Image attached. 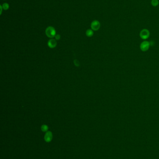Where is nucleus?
<instances>
[{
    "label": "nucleus",
    "instance_id": "nucleus-4",
    "mask_svg": "<svg viewBox=\"0 0 159 159\" xmlns=\"http://www.w3.org/2000/svg\"><path fill=\"white\" fill-rule=\"evenodd\" d=\"M91 26L93 30L97 31L100 27V23L97 20H95L92 22Z\"/></svg>",
    "mask_w": 159,
    "mask_h": 159
},
{
    "label": "nucleus",
    "instance_id": "nucleus-1",
    "mask_svg": "<svg viewBox=\"0 0 159 159\" xmlns=\"http://www.w3.org/2000/svg\"><path fill=\"white\" fill-rule=\"evenodd\" d=\"M45 34L49 38H53L56 35V31L52 26H48L45 30Z\"/></svg>",
    "mask_w": 159,
    "mask_h": 159
},
{
    "label": "nucleus",
    "instance_id": "nucleus-3",
    "mask_svg": "<svg viewBox=\"0 0 159 159\" xmlns=\"http://www.w3.org/2000/svg\"><path fill=\"white\" fill-rule=\"evenodd\" d=\"M150 43L146 40L142 41L140 45V49L143 52L147 51L150 48Z\"/></svg>",
    "mask_w": 159,
    "mask_h": 159
},
{
    "label": "nucleus",
    "instance_id": "nucleus-7",
    "mask_svg": "<svg viewBox=\"0 0 159 159\" xmlns=\"http://www.w3.org/2000/svg\"><path fill=\"white\" fill-rule=\"evenodd\" d=\"M41 129L43 132H47L48 131L49 127L47 125L44 124V125H42V126L41 127Z\"/></svg>",
    "mask_w": 159,
    "mask_h": 159
},
{
    "label": "nucleus",
    "instance_id": "nucleus-11",
    "mask_svg": "<svg viewBox=\"0 0 159 159\" xmlns=\"http://www.w3.org/2000/svg\"><path fill=\"white\" fill-rule=\"evenodd\" d=\"M74 64H75L76 66H80V63H79V62L78 60H74Z\"/></svg>",
    "mask_w": 159,
    "mask_h": 159
},
{
    "label": "nucleus",
    "instance_id": "nucleus-12",
    "mask_svg": "<svg viewBox=\"0 0 159 159\" xmlns=\"http://www.w3.org/2000/svg\"><path fill=\"white\" fill-rule=\"evenodd\" d=\"M60 35H57L55 36V38H56V40H59L60 39Z\"/></svg>",
    "mask_w": 159,
    "mask_h": 159
},
{
    "label": "nucleus",
    "instance_id": "nucleus-5",
    "mask_svg": "<svg viewBox=\"0 0 159 159\" xmlns=\"http://www.w3.org/2000/svg\"><path fill=\"white\" fill-rule=\"evenodd\" d=\"M53 139L52 132L50 131H48L46 132L44 136V140L46 142H50Z\"/></svg>",
    "mask_w": 159,
    "mask_h": 159
},
{
    "label": "nucleus",
    "instance_id": "nucleus-6",
    "mask_svg": "<svg viewBox=\"0 0 159 159\" xmlns=\"http://www.w3.org/2000/svg\"><path fill=\"white\" fill-rule=\"evenodd\" d=\"M57 43L56 40L52 38L50 39L48 42V46H49V48L51 49H53L55 48L57 46Z\"/></svg>",
    "mask_w": 159,
    "mask_h": 159
},
{
    "label": "nucleus",
    "instance_id": "nucleus-9",
    "mask_svg": "<svg viewBox=\"0 0 159 159\" xmlns=\"http://www.w3.org/2000/svg\"><path fill=\"white\" fill-rule=\"evenodd\" d=\"M159 0H151V4L153 7H157L159 5Z\"/></svg>",
    "mask_w": 159,
    "mask_h": 159
},
{
    "label": "nucleus",
    "instance_id": "nucleus-8",
    "mask_svg": "<svg viewBox=\"0 0 159 159\" xmlns=\"http://www.w3.org/2000/svg\"><path fill=\"white\" fill-rule=\"evenodd\" d=\"M93 34H94V32H93V30L92 29H89L86 31V35L88 37H92L93 35Z\"/></svg>",
    "mask_w": 159,
    "mask_h": 159
},
{
    "label": "nucleus",
    "instance_id": "nucleus-10",
    "mask_svg": "<svg viewBox=\"0 0 159 159\" xmlns=\"http://www.w3.org/2000/svg\"><path fill=\"white\" fill-rule=\"evenodd\" d=\"M2 7L5 10H7L9 9V5L7 3H4L2 5Z\"/></svg>",
    "mask_w": 159,
    "mask_h": 159
},
{
    "label": "nucleus",
    "instance_id": "nucleus-2",
    "mask_svg": "<svg viewBox=\"0 0 159 159\" xmlns=\"http://www.w3.org/2000/svg\"><path fill=\"white\" fill-rule=\"evenodd\" d=\"M150 36V32L147 29H143L140 33V36L143 40H146Z\"/></svg>",
    "mask_w": 159,
    "mask_h": 159
}]
</instances>
